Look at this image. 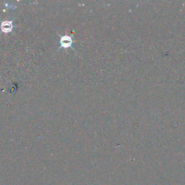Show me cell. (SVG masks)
<instances>
[{
	"mask_svg": "<svg viewBox=\"0 0 185 185\" xmlns=\"http://www.w3.org/2000/svg\"><path fill=\"white\" fill-rule=\"evenodd\" d=\"M0 28L3 33H8L11 32L13 28V25H12V21H4L0 24Z\"/></svg>",
	"mask_w": 185,
	"mask_h": 185,
	"instance_id": "cell-1",
	"label": "cell"
},
{
	"mask_svg": "<svg viewBox=\"0 0 185 185\" xmlns=\"http://www.w3.org/2000/svg\"><path fill=\"white\" fill-rule=\"evenodd\" d=\"M72 44V39L69 35H64L60 39V45L61 47L68 48L70 47Z\"/></svg>",
	"mask_w": 185,
	"mask_h": 185,
	"instance_id": "cell-2",
	"label": "cell"
}]
</instances>
